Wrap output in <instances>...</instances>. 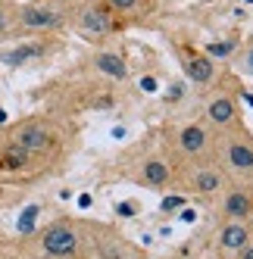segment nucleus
Returning a JSON list of instances; mask_svg holds the SVG:
<instances>
[{
    "label": "nucleus",
    "mask_w": 253,
    "mask_h": 259,
    "mask_svg": "<svg viewBox=\"0 0 253 259\" xmlns=\"http://www.w3.org/2000/svg\"><path fill=\"white\" fill-rule=\"evenodd\" d=\"M182 147H185L188 153H197V150L203 147V132H200L197 125H188L185 132H182Z\"/></svg>",
    "instance_id": "obj_10"
},
{
    "label": "nucleus",
    "mask_w": 253,
    "mask_h": 259,
    "mask_svg": "<svg viewBox=\"0 0 253 259\" xmlns=\"http://www.w3.org/2000/svg\"><path fill=\"white\" fill-rule=\"evenodd\" d=\"M41 44H22V47H13V50H4L0 53V60H4L7 66H22V63H28V60H34V57H41Z\"/></svg>",
    "instance_id": "obj_5"
},
{
    "label": "nucleus",
    "mask_w": 253,
    "mask_h": 259,
    "mask_svg": "<svg viewBox=\"0 0 253 259\" xmlns=\"http://www.w3.org/2000/svg\"><path fill=\"white\" fill-rule=\"evenodd\" d=\"M135 4H138V0H110V7H113V10H132Z\"/></svg>",
    "instance_id": "obj_20"
},
{
    "label": "nucleus",
    "mask_w": 253,
    "mask_h": 259,
    "mask_svg": "<svg viewBox=\"0 0 253 259\" xmlns=\"http://www.w3.org/2000/svg\"><path fill=\"white\" fill-rule=\"evenodd\" d=\"M244 244H247V228L241 225V222L225 225V231H222V247L225 250H241Z\"/></svg>",
    "instance_id": "obj_7"
},
{
    "label": "nucleus",
    "mask_w": 253,
    "mask_h": 259,
    "mask_svg": "<svg viewBox=\"0 0 253 259\" xmlns=\"http://www.w3.org/2000/svg\"><path fill=\"white\" fill-rule=\"evenodd\" d=\"M228 159H231L234 169H253V150L244 147V144H234L228 150Z\"/></svg>",
    "instance_id": "obj_9"
},
{
    "label": "nucleus",
    "mask_w": 253,
    "mask_h": 259,
    "mask_svg": "<svg viewBox=\"0 0 253 259\" xmlns=\"http://www.w3.org/2000/svg\"><path fill=\"white\" fill-rule=\"evenodd\" d=\"M244 100H247V106H253V94H244Z\"/></svg>",
    "instance_id": "obj_25"
},
{
    "label": "nucleus",
    "mask_w": 253,
    "mask_h": 259,
    "mask_svg": "<svg viewBox=\"0 0 253 259\" xmlns=\"http://www.w3.org/2000/svg\"><path fill=\"white\" fill-rule=\"evenodd\" d=\"M38 215H41V206H34V203H31V206H25L22 215H19V222H16V225H19V234H31Z\"/></svg>",
    "instance_id": "obj_11"
},
{
    "label": "nucleus",
    "mask_w": 253,
    "mask_h": 259,
    "mask_svg": "<svg viewBox=\"0 0 253 259\" xmlns=\"http://www.w3.org/2000/svg\"><path fill=\"white\" fill-rule=\"evenodd\" d=\"M97 69L103 72V75H110V78H125L129 75V66H125L122 57H116V53H97Z\"/></svg>",
    "instance_id": "obj_6"
},
{
    "label": "nucleus",
    "mask_w": 253,
    "mask_h": 259,
    "mask_svg": "<svg viewBox=\"0 0 253 259\" xmlns=\"http://www.w3.org/2000/svg\"><path fill=\"white\" fill-rule=\"evenodd\" d=\"M197 188H200V191H216V188H219V184H222V178H219V172H213V169H203V172H197Z\"/></svg>",
    "instance_id": "obj_15"
},
{
    "label": "nucleus",
    "mask_w": 253,
    "mask_h": 259,
    "mask_svg": "<svg viewBox=\"0 0 253 259\" xmlns=\"http://www.w3.org/2000/svg\"><path fill=\"white\" fill-rule=\"evenodd\" d=\"M182 206H185V197H178V194H172V197H166V200L159 203L162 212H175V209H182Z\"/></svg>",
    "instance_id": "obj_19"
},
{
    "label": "nucleus",
    "mask_w": 253,
    "mask_h": 259,
    "mask_svg": "<svg viewBox=\"0 0 253 259\" xmlns=\"http://www.w3.org/2000/svg\"><path fill=\"white\" fill-rule=\"evenodd\" d=\"M231 113H234V109H231V100H225V97H219V100L209 103V119H213V122H228Z\"/></svg>",
    "instance_id": "obj_13"
},
{
    "label": "nucleus",
    "mask_w": 253,
    "mask_h": 259,
    "mask_svg": "<svg viewBox=\"0 0 253 259\" xmlns=\"http://www.w3.org/2000/svg\"><path fill=\"white\" fill-rule=\"evenodd\" d=\"M16 144H19L25 153H34V150H44L50 144V135L41 125H25V128H19V135H16Z\"/></svg>",
    "instance_id": "obj_3"
},
{
    "label": "nucleus",
    "mask_w": 253,
    "mask_h": 259,
    "mask_svg": "<svg viewBox=\"0 0 253 259\" xmlns=\"http://www.w3.org/2000/svg\"><path fill=\"white\" fill-rule=\"evenodd\" d=\"M91 203H94V200H91V194H81V197H78V206H81V209H88Z\"/></svg>",
    "instance_id": "obj_24"
},
{
    "label": "nucleus",
    "mask_w": 253,
    "mask_h": 259,
    "mask_svg": "<svg viewBox=\"0 0 253 259\" xmlns=\"http://www.w3.org/2000/svg\"><path fill=\"white\" fill-rule=\"evenodd\" d=\"M0 122H7V113H4V109H0Z\"/></svg>",
    "instance_id": "obj_27"
},
{
    "label": "nucleus",
    "mask_w": 253,
    "mask_h": 259,
    "mask_svg": "<svg viewBox=\"0 0 253 259\" xmlns=\"http://www.w3.org/2000/svg\"><path fill=\"white\" fill-rule=\"evenodd\" d=\"M250 69H253V50H250Z\"/></svg>",
    "instance_id": "obj_28"
},
{
    "label": "nucleus",
    "mask_w": 253,
    "mask_h": 259,
    "mask_svg": "<svg viewBox=\"0 0 253 259\" xmlns=\"http://www.w3.org/2000/svg\"><path fill=\"white\" fill-rule=\"evenodd\" d=\"M182 222H191V225H194V222H197V209H188V206H182Z\"/></svg>",
    "instance_id": "obj_22"
},
{
    "label": "nucleus",
    "mask_w": 253,
    "mask_h": 259,
    "mask_svg": "<svg viewBox=\"0 0 253 259\" xmlns=\"http://www.w3.org/2000/svg\"><path fill=\"white\" fill-rule=\"evenodd\" d=\"M16 28V10L7 7V4H0V34H7Z\"/></svg>",
    "instance_id": "obj_17"
},
{
    "label": "nucleus",
    "mask_w": 253,
    "mask_h": 259,
    "mask_svg": "<svg viewBox=\"0 0 253 259\" xmlns=\"http://www.w3.org/2000/svg\"><path fill=\"white\" fill-rule=\"evenodd\" d=\"M141 91H147V94H153V91H156V78H141Z\"/></svg>",
    "instance_id": "obj_21"
},
{
    "label": "nucleus",
    "mask_w": 253,
    "mask_h": 259,
    "mask_svg": "<svg viewBox=\"0 0 253 259\" xmlns=\"http://www.w3.org/2000/svg\"><path fill=\"white\" fill-rule=\"evenodd\" d=\"M16 25L28 28V31H50L63 25V16L50 7H22L16 13Z\"/></svg>",
    "instance_id": "obj_1"
},
{
    "label": "nucleus",
    "mask_w": 253,
    "mask_h": 259,
    "mask_svg": "<svg viewBox=\"0 0 253 259\" xmlns=\"http://www.w3.org/2000/svg\"><path fill=\"white\" fill-rule=\"evenodd\" d=\"M78 25H81V31L85 34H94V38H97V34H106V31H110V16H106L103 10H85L81 13V19H78Z\"/></svg>",
    "instance_id": "obj_4"
},
{
    "label": "nucleus",
    "mask_w": 253,
    "mask_h": 259,
    "mask_svg": "<svg viewBox=\"0 0 253 259\" xmlns=\"http://www.w3.org/2000/svg\"><path fill=\"white\" fill-rule=\"evenodd\" d=\"M206 50H209V57H216V60H225V57H231V44H228V41H219V44H209Z\"/></svg>",
    "instance_id": "obj_18"
},
{
    "label": "nucleus",
    "mask_w": 253,
    "mask_h": 259,
    "mask_svg": "<svg viewBox=\"0 0 253 259\" xmlns=\"http://www.w3.org/2000/svg\"><path fill=\"white\" fill-rule=\"evenodd\" d=\"M144 178H147L150 184H162V181H166L169 178V169H166V162H147V165H144Z\"/></svg>",
    "instance_id": "obj_14"
},
{
    "label": "nucleus",
    "mask_w": 253,
    "mask_h": 259,
    "mask_svg": "<svg viewBox=\"0 0 253 259\" xmlns=\"http://www.w3.org/2000/svg\"><path fill=\"white\" fill-rule=\"evenodd\" d=\"M116 212H119V215H132V212H135V206H132V203H119Z\"/></svg>",
    "instance_id": "obj_23"
},
{
    "label": "nucleus",
    "mask_w": 253,
    "mask_h": 259,
    "mask_svg": "<svg viewBox=\"0 0 253 259\" xmlns=\"http://www.w3.org/2000/svg\"><path fill=\"white\" fill-rule=\"evenodd\" d=\"M225 209H228V215L241 219V215H247V212H250V200H247L244 194H231V197L225 200Z\"/></svg>",
    "instance_id": "obj_12"
},
{
    "label": "nucleus",
    "mask_w": 253,
    "mask_h": 259,
    "mask_svg": "<svg viewBox=\"0 0 253 259\" xmlns=\"http://www.w3.org/2000/svg\"><path fill=\"white\" fill-rule=\"evenodd\" d=\"M188 75H191V81H197V84H206V81L213 78V63H209L206 57L188 60Z\"/></svg>",
    "instance_id": "obj_8"
},
{
    "label": "nucleus",
    "mask_w": 253,
    "mask_h": 259,
    "mask_svg": "<svg viewBox=\"0 0 253 259\" xmlns=\"http://www.w3.org/2000/svg\"><path fill=\"white\" fill-rule=\"evenodd\" d=\"M244 259H253V247H250V250H244Z\"/></svg>",
    "instance_id": "obj_26"
},
{
    "label": "nucleus",
    "mask_w": 253,
    "mask_h": 259,
    "mask_svg": "<svg viewBox=\"0 0 253 259\" xmlns=\"http://www.w3.org/2000/svg\"><path fill=\"white\" fill-rule=\"evenodd\" d=\"M41 247H44L47 256H72L75 247H78V237H75V231H72L69 225H53L44 234V244Z\"/></svg>",
    "instance_id": "obj_2"
},
{
    "label": "nucleus",
    "mask_w": 253,
    "mask_h": 259,
    "mask_svg": "<svg viewBox=\"0 0 253 259\" xmlns=\"http://www.w3.org/2000/svg\"><path fill=\"white\" fill-rule=\"evenodd\" d=\"M244 4H253V0H244Z\"/></svg>",
    "instance_id": "obj_29"
},
{
    "label": "nucleus",
    "mask_w": 253,
    "mask_h": 259,
    "mask_svg": "<svg viewBox=\"0 0 253 259\" xmlns=\"http://www.w3.org/2000/svg\"><path fill=\"white\" fill-rule=\"evenodd\" d=\"M25 159H28V153L22 150L19 144H13V147H10V153L4 156V165H7V169H19V165H25Z\"/></svg>",
    "instance_id": "obj_16"
}]
</instances>
